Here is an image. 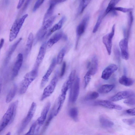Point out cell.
Listing matches in <instances>:
<instances>
[{"mask_svg":"<svg viewBox=\"0 0 135 135\" xmlns=\"http://www.w3.org/2000/svg\"><path fill=\"white\" fill-rule=\"evenodd\" d=\"M114 86L112 84H106L101 86L98 89L99 92L102 94L108 93L113 88Z\"/></svg>","mask_w":135,"mask_h":135,"instance_id":"29","label":"cell"},{"mask_svg":"<svg viewBox=\"0 0 135 135\" xmlns=\"http://www.w3.org/2000/svg\"><path fill=\"white\" fill-rule=\"evenodd\" d=\"M47 48L46 42L44 43L41 46L36 58L35 66L39 67L44 57Z\"/></svg>","mask_w":135,"mask_h":135,"instance_id":"16","label":"cell"},{"mask_svg":"<svg viewBox=\"0 0 135 135\" xmlns=\"http://www.w3.org/2000/svg\"><path fill=\"white\" fill-rule=\"evenodd\" d=\"M23 61L22 54L21 53L19 54L13 68L12 75V79L15 78L18 74L19 71L22 65Z\"/></svg>","mask_w":135,"mask_h":135,"instance_id":"13","label":"cell"},{"mask_svg":"<svg viewBox=\"0 0 135 135\" xmlns=\"http://www.w3.org/2000/svg\"><path fill=\"white\" fill-rule=\"evenodd\" d=\"M95 105H99L102 106L105 108L121 110L122 108L120 105L115 104L113 103L112 101L107 100H99L96 101L94 102Z\"/></svg>","mask_w":135,"mask_h":135,"instance_id":"15","label":"cell"},{"mask_svg":"<svg viewBox=\"0 0 135 135\" xmlns=\"http://www.w3.org/2000/svg\"><path fill=\"white\" fill-rule=\"evenodd\" d=\"M36 103L34 102H32L26 117L22 122L18 131L19 134L23 131L31 120L36 110Z\"/></svg>","mask_w":135,"mask_h":135,"instance_id":"4","label":"cell"},{"mask_svg":"<svg viewBox=\"0 0 135 135\" xmlns=\"http://www.w3.org/2000/svg\"><path fill=\"white\" fill-rule=\"evenodd\" d=\"M7 135H10V133L9 132H8L7 133Z\"/></svg>","mask_w":135,"mask_h":135,"instance_id":"51","label":"cell"},{"mask_svg":"<svg viewBox=\"0 0 135 135\" xmlns=\"http://www.w3.org/2000/svg\"><path fill=\"white\" fill-rule=\"evenodd\" d=\"M133 10V8H127L121 7H115L113 9V11H118L124 13L129 12Z\"/></svg>","mask_w":135,"mask_h":135,"instance_id":"38","label":"cell"},{"mask_svg":"<svg viewBox=\"0 0 135 135\" xmlns=\"http://www.w3.org/2000/svg\"><path fill=\"white\" fill-rule=\"evenodd\" d=\"M18 103V101L17 100L11 104L3 115L0 123V133L13 122L16 115Z\"/></svg>","mask_w":135,"mask_h":135,"instance_id":"1","label":"cell"},{"mask_svg":"<svg viewBox=\"0 0 135 135\" xmlns=\"http://www.w3.org/2000/svg\"><path fill=\"white\" fill-rule=\"evenodd\" d=\"M66 50L65 48L64 47L62 49L59 53L56 60L57 64H60L62 63L66 53Z\"/></svg>","mask_w":135,"mask_h":135,"instance_id":"33","label":"cell"},{"mask_svg":"<svg viewBox=\"0 0 135 135\" xmlns=\"http://www.w3.org/2000/svg\"><path fill=\"white\" fill-rule=\"evenodd\" d=\"M105 11L102 10L100 12L93 30V32L95 33L97 31L104 17L106 15Z\"/></svg>","mask_w":135,"mask_h":135,"instance_id":"28","label":"cell"},{"mask_svg":"<svg viewBox=\"0 0 135 135\" xmlns=\"http://www.w3.org/2000/svg\"><path fill=\"white\" fill-rule=\"evenodd\" d=\"M56 17V16L51 17L43 22L42 26L39 31L46 34L48 29L52 26Z\"/></svg>","mask_w":135,"mask_h":135,"instance_id":"17","label":"cell"},{"mask_svg":"<svg viewBox=\"0 0 135 135\" xmlns=\"http://www.w3.org/2000/svg\"><path fill=\"white\" fill-rule=\"evenodd\" d=\"M31 0H27L22 9V12H23L27 8Z\"/></svg>","mask_w":135,"mask_h":135,"instance_id":"46","label":"cell"},{"mask_svg":"<svg viewBox=\"0 0 135 135\" xmlns=\"http://www.w3.org/2000/svg\"><path fill=\"white\" fill-rule=\"evenodd\" d=\"M98 68V61L97 57L94 56L90 62V65L88 71L91 75H95L97 73Z\"/></svg>","mask_w":135,"mask_h":135,"instance_id":"19","label":"cell"},{"mask_svg":"<svg viewBox=\"0 0 135 135\" xmlns=\"http://www.w3.org/2000/svg\"><path fill=\"white\" fill-rule=\"evenodd\" d=\"M80 79L77 76L70 88L69 100L72 103H74L76 101L79 94Z\"/></svg>","mask_w":135,"mask_h":135,"instance_id":"5","label":"cell"},{"mask_svg":"<svg viewBox=\"0 0 135 135\" xmlns=\"http://www.w3.org/2000/svg\"><path fill=\"white\" fill-rule=\"evenodd\" d=\"M114 50V54L116 58L118 61H119L120 56V53L119 51L118 48L116 47H115Z\"/></svg>","mask_w":135,"mask_h":135,"instance_id":"44","label":"cell"},{"mask_svg":"<svg viewBox=\"0 0 135 135\" xmlns=\"http://www.w3.org/2000/svg\"><path fill=\"white\" fill-rule=\"evenodd\" d=\"M99 121L101 126L104 128H110L114 125L112 121L103 115H101L100 116Z\"/></svg>","mask_w":135,"mask_h":135,"instance_id":"23","label":"cell"},{"mask_svg":"<svg viewBox=\"0 0 135 135\" xmlns=\"http://www.w3.org/2000/svg\"><path fill=\"white\" fill-rule=\"evenodd\" d=\"M2 86V80L1 79H0V94L1 93V90Z\"/></svg>","mask_w":135,"mask_h":135,"instance_id":"50","label":"cell"},{"mask_svg":"<svg viewBox=\"0 0 135 135\" xmlns=\"http://www.w3.org/2000/svg\"><path fill=\"white\" fill-rule=\"evenodd\" d=\"M60 29L57 23L55 24L49 31L47 34V37L49 36L54 32Z\"/></svg>","mask_w":135,"mask_h":135,"instance_id":"40","label":"cell"},{"mask_svg":"<svg viewBox=\"0 0 135 135\" xmlns=\"http://www.w3.org/2000/svg\"><path fill=\"white\" fill-rule=\"evenodd\" d=\"M51 105L50 102H48L46 104L42 111L40 117L36 120L37 124L35 131L36 133L38 132L40 127L45 122Z\"/></svg>","mask_w":135,"mask_h":135,"instance_id":"8","label":"cell"},{"mask_svg":"<svg viewBox=\"0 0 135 135\" xmlns=\"http://www.w3.org/2000/svg\"><path fill=\"white\" fill-rule=\"evenodd\" d=\"M91 0H80V3L78 9V13H82L87 6Z\"/></svg>","mask_w":135,"mask_h":135,"instance_id":"31","label":"cell"},{"mask_svg":"<svg viewBox=\"0 0 135 135\" xmlns=\"http://www.w3.org/2000/svg\"><path fill=\"white\" fill-rule=\"evenodd\" d=\"M69 116L74 121L77 122L78 120V110L75 107L71 108L69 112Z\"/></svg>","mask_w":135,"mask_h":135,"instance_id":"30","label":"cell"},{"mask_svg":"<svg viewBox=\"0 0 135 135\" xmlns=\"http://www.w3.org/2000/svg\"><path fill=\"white\" fill-rule=\"evenodd\" d=\"M33 40V35L32 33L29 34L26 43V46L25 54L27 56L30 52L32 48Z\"/></svg>","mask_w":135,"mask_h":135,"instance_id":"26","label":"cell"},{"mask_svg":"<svg viewBox=\"0 0 135 135\" xmlns=\"http://www.w3.org/2000/svg\"><path fill=\"white\" fill-rule=\"evenodd\" d=\"M28 15V14H26L19 19H16L15 21L10 30L9 38V41H12L16 38Z\"/></svg>","mask_w":135,"mask_h":135,"instance_id":"3","label":"cell"},{"mask_svg":"<svg viewBox=\"0 0 135 135\" xmlns=\"http://www.w3.org/2000/svg\"><path fill=\"white\" fill-rule=\"evenodd\" d=\"M132 96H135L133 91L131 90L123 91H119L111 97L109 100L111 101L116 102Z\"/></svg>","mask_w":135,"mask_h":135,"instance_id":"9","label":"cell"},{"mask_svg":"<svg viewBox=\"0 0 135 135\" xmlns=\"http://www.w3.org/2000/svg\"><path fill=\"white\" fill-rule=\"evenodd\" d=\"M89 15L87 14L83 17L81 21L78 26L76 29V33L78 39L83 34L86 30L89 19Z\"/></svg>","mask_w":135,"mask_h":135,"instance_id":"10","label":"cell"},{"mask_svg":"<svg viewBox=\"0 0 135 135\" xmlns=\"http://www.w3.org/2000/svg\"><path fill=\"white\" fill-rule=\"evenodd\" d=\"M66 63L65 62H64L62 65L60 76L62 77L64 75L66 69Z\"/></svg>","mask_w":135,"mask_h":135,"instance_id":"43","label":"cell"},{"mask_svg":"<svg viewBox=\"0 0 135 135\" xmlns=\"http://www.w3.org/2000/svg\"><path fill=\"white\" fill-rule=\"evenodd\" d=\"M56 64V60L55 58L54 59L46 73L42 78L40 85L41 88H43L48 81Z\"/></svg>","mask_w":135,"mask_h":135,"instance_id":"12","label":"cell"},{"mask_svg":"<svg viewBox=\"0 0 135 135\" xmlns=\"http://www.w3.org/2000/svg\"><path fill=\"white\" fill-rule=\"evenodd\" d=\"M22 40V38H20L9 48L5 60V65L8 64L11 56Z\"/></svg>","mask_w":135,"mask_h":135,"instance_id":"20","label":"cell"},{"mask_svg":"<svg viewBox=\"0 0 135 135\" xmlns=\"http://www.w3.org/2000/svg\"><path fill=\"white\" fill-rule=\"evenodd\" d=\"M17 87L14 84L9 91L6 98V101L7 103L10 102L13 99L16 93Z\"/></svg>","mask_w":135,"mask_h":135,"instance_id":"27","label":"cell"},{"mask_svg":"<svg viewBox=\"0 0 135 135\" xmlns=\"http://www.w3.org/2000/svg\"><path fill=\"white\" fill-rule=\"evenodd\" d=\"M58 81L57 75H55L51 80L50 84L44 89L41 98L42 101L49 97L53 92L56 87Z\"/></svg>","mask_w":135,"mask_h":135,"instance_id":"7","label":"cell"},{"mask_svg":"<svg viewBox=\"0 0 135 135\" xmlns=\"http://www.w3.org/2000/svg\"><path fill=\"white\" fill-rule=\"evenodd\" d=\"M37 122L36 121L32 124L28 131L25 134V135L34 134L36 131L37 127Z\"/></svg>","mask_w":135,"mask_h":135,"instance_id":"37","label":"cell"},{"mask_svg":"<svg viewBox=\"0 0 135 135\" xmlns=\"http://www.w3.org/2000/svg\"><path fill=\"white\" fill-rule=\"evenodd\" d=\"M99 96V93L96 91H91L85 96L84 99L86 100H91L97 98Z\"/></svg>","mask_w":135,"mask_h":135,"instance_id":"34","label":"cell"},{"mask_svg":"<svg viewBox=\"0 0 135 135\" xmlns=\"http://www.w3.org/2000/svg\"><path fill=\"white\" fill-rule=\"evenodd\" d=\"M135 109L133 108L128 109L126 110V112L128 114L132 115L134 116L135 115Z\"/></svg>","mask_w":135,"mask_h":135,"instance_id":"45","label":"cell"},{"mask_svg":"<svg viewBox=\"0 0 135 135\" xmlns=\"http://www.w3.org/2000/svg\"><path fill=\"white\" fill-rule=\"evenodd\" d=\"M25 0H19L17 8L18 9L20 8L23 5Z\"/></svg>","mask_w":135,"mask_h":135,"instance_id":"47","label":"cell"},{"mask_svg":"<svg viewBox=\"0 0 135 135\" xmlns=\"http://www.w3.org/2000/svg\"><path fill=\"white\" fill-rule=\"evenodd\" d=\"M62 33L60 32L57 33L52 36L46 43L47 47L50 48L62 38Z\"/></svg>","mask_w":135,"mask_h":135,"instance_id":"21","label":"cell"},{"mask_svg":"<svg viewBox=\"0 0 135 135\" xmlns=\"http://www.w3.org/2000/svg\"><path fill=\"white\" fill-rule=\"evenodd\" d=\"M119 46L121 50V55L124 59L127 60L129 58L128 51V41L127 38L121 40L119 42Z\"/></svg>","mask_w":135,"mask_h":135,"instance_id":"11","label":"cell"},{"mask_svg":"<svg viewBox=\"0 0 135 135\" xmlns=\"http://www.w3.org/2000/svg\"><path fill=\"white\" fill-rule=\"evenodd\" d=\"M118 81L122 85L126 86H129L133 84L134 82V80L133 79L127 77L124 75L119 79Z\"/></svg>","mask_w":135,"mask_h":135,"instance_id":"25","label":"cell"},{"mask_svg":"<svg viewBox=\"0 0 135 135\" xmlns=\"http://www.w3.org/2000/svg\"><path fill=\"white\" fill-rule=\"evenodd\" d=\"M120 0H111L105 11L106 15L109 12L113 11L114 8Z\"/></svg>","mask_w":135,"mask_h":135,"instance_id":"32","label":"cell"},{"mask_svg":"<svg viewBox=\"0 0 135 135\" xmlns=\"http://www.w3.org/2000/svg\"><path fill=\"white\" fill-rule=\"evenodd\" d=\"M45 0H37L34 6L33 11H35L42 4Z\"/></svg>","mask_w":135,"mask_h":135,"instance_id":"41","label":"cell"},{"mask_svg":"<svg viewBox=\"0 0 135 135\" xmlns=\"http://www.w3.org/2000/svg\"><path fill=\"white\" fill-rule=\"evenodd\" d=\"M135 96H132L128 98L123 102L124 103L130 106H133L135 105Z\"/></svg>","mask_w":135,"mask_h":135,"instance_id":"36","label":"cell"},{"mask_svg":"<svg viewBox=\"0 0 135 135\" xmlns=\"http://www.w3.org/2000/svg\"><path fill=\"white\" fill-rule=\"evenodd\" d=\"M4 40L3 38H2L0 41V52L1 49L2 48L4 44Z\"/></svg>","mask_w":135,"mask_h":135,"instance_id":"48","label":"cell"},{"mask_svg":"<svg viewBox=\"0 0 135 135\" xmlns=\"http://www.w3.org/2000/svg\"><path fill=\"white\" fill-rule=\"evenodd\" d=\"M66 93L61 92L58 99L57 107L55 114V116H56L59 113L61 110L65 101Z\"/></svg>","mask_w":135,"mask_h":135,"instance_id":"22","label":"cell"},{"mask_svg":"<svg viewBox=\"0 0 135 135\" xmlns=\"http://www.w3.org/2000/svg\"><path fill=\"white\" fill-rule=\"evenodd\" d=\"M38 68V67L35 66L32 70L25 75L20 84V94H22L26 92L30 84L37 76Z\"/></svg>","mask_w":135,"mask_h":135,"instance_id":"2","label":"cell"},{"mask_svg":"<svg viewBox=\"0 0 135 135\" xmlns=\"http://www.w3.org/2000/svg\"><path fill=\"white\" fill-rule=\"evenodd\" d=\"M91 75L87 71L84 76L85 85L84 88H86L90 82L91 79Z\"/></svg>","mask_w":135,"mask_h":135,"instance_id":"39","label":"cell"},{"mask_svg":"<svg viewBox=\"0 0 135 135\" xmlns=\"http://www.w3.org/2000/svg\"><path fill=\"white\" fill-rule=\"evenodd\" d=\"M76 74L75 70H73L71 71L68 79L63 84L62 88L68 90L70 88L75 79Z\"/></svg>","mask_w":135,"mask_h":135,"instance_id":"18","label":"cell"},{"mask_svg":"<svg viewBox=\"0 0 135 135\" xmlns=\"http://www.w3.org/2000/svg\"><path fill=\"white\" fill-rule=\"evenodd\" d=\"M67 0H56V2L57 4L65 2Z\"/></svg>","mask_w":135,"mask_h":135,"instance_id":"49","label":"cell"},{"mask_svg":"<svg viewBox=\"0 0 135 135\" xmlns=\"http://www.w3.org/2000/svg\"><path fill=\"white\" fill-rule=\"evenodd\" d=\"M56 105L55 104L52 107L42 129L41 131L42 133H44L46 131L53 118L55 116V114L56 110Z\"/></svg>","mask_w":135,"mask_h":135,"instance_id":"24","label":"cell"},{"mask_svg":"<svg viewBox=\"0 0 135 135\" xmlns=\"http://www.w3.org/2000/svg\"><path fill=\"white\" fill-rule=\"evenodd\" d=\"M115 25L112 26L111 31L103 36L102 41L105 46L108 54L110 55L111 52L112 40L115 33Z\"/></svg>","mask_w":135,"mask_h":135,"instance_id":"6","label":"cell"},{"mask_svg":"<svg viewBox=\"0 0 135 135\" xmlns=\"http://www.w3.org/2000/svg\"><path fill=\"white\" fill-rule=\"evenodd\" d=\"M123 122L129 126L132 125L135 123V119L134 118L129 119H122Z\"/></svg>","mask_w":135,"mask_h":135,"instance_id":"42","label":"cell"},{"mask_svg":"<svg viewBox=\"0 0 135 135\" xmlns=\"http://www.w3.org/2000/svg\"><path fill=\"white\" fill-rule=\"evenodd\" d=\"M118 69L117 65L114 64H112L107 66L103 71L101 78L105 80L108 79Z\"/></svg>","mask_w":135,"mask_h":135,"instance_id":"14","label":"cell"},{"mask_svg":"<svg viewBox=\"0 0 135 135\" xmlns=\"http://www.w3.org/2000/svg\"><path fill=\"white\" fill-rule=\"evenodd\" d=\"M129 19L128 22V28L127 31V36L128 37L131 31V28L133 21V18L132 12H130L129 13Z\"/></svg>","mask_w":135,"mask_h":135,"instance_id":"35","label":"cell"}]
</instances>
